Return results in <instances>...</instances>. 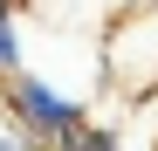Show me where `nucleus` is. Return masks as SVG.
<instances>
[{"label":"nucleus","instance_id":"obj_1","mask_svg":"<svg viewBox=\"0 0 158 151\" xmlns=\"http://www.w3.org/2000/svg\"><path fill=\"white\" fill-rule=\"evenodd\" d=\"M0 110H7V124H21V131H28L35 144H48V151L89 124V103H83V96L55 89V83L35 76V69H21L14 83H0Z\"/></svg>","mask_w":158,"mask_h":151},{"label":"nucleus","instance_id":"obj_2","mask_svg":"<svg viewBox=\"0 0 158 151\" xmlns=\"http://www.w3.org/2000/svg\"><path fill=\"white\" fill-rule=\"evenodd\" d=\"M103 69H110L117 83H158V0H138L124 28H110Z\"/></svg>","mask_w":158,"mask_h":151},{"label":"nucleus","instance_id":"obj_3","mask_svg":"<svg viewBox=\"0 0 158 151\" xmlns=\"http://www.w3.org/2000/svg\"><path fill=\"white\" fill-rule=\"evenodd\" d=\"M28 69V28H21V7L0 14V83H14V76Z\"/></svg>","mask_w":158,"mask_h":151},{"label":"nucleus","instance_id":"obj_4","mask_svg":"<svg viewBox=\"0 0 158 151\" xmlns=\"http://www.w3.org/2000/svg\"><path fill=\"white\" fill-rule=\"evenodd\" d=\"M0 14H14V0H0Z\"/></svg>","mask_w":158,"mask_h":151}]
</instances>
